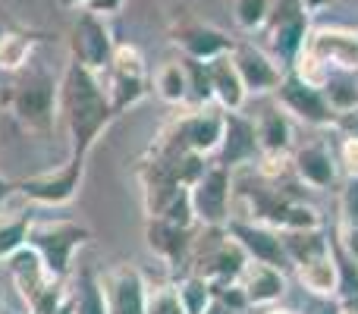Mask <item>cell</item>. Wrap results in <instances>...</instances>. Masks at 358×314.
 Masks as SVG:
<instances>
[{"label": "cell", "instance_id": "obj_1", "mask_svg": "<svg viewBox=\"0 0 358 314\" xmlns=\"http://www.w3.org/2000/svg\"><path fill=\"white\" fill-rule=\"evenodd\" d=\"M60 117L66 120L69 129V155L88 157L92 148L98 145V138L107 132V126L113 123V107L107 101L104 82L98 73L85 69L82 63L69 60L66 73L60 79Z\"/></svg>", "mask_w": 358, "mask_h": 314}, {"label": "cell", "instance_id": "obj_2", "mask_svg": "<svg viewBox=\"0 0 358 314\" xmlns=\"http://www.w3.org/2000/svg\"><path fill=\"white\" fill-rule=\"evenodd\" d=\"M6 271H10L22 302L29 305V314H50L73 296V292L66 290L69 283L50 277L44 261L38 258V252L31 245L19 248L13 258H6Z\"/></svg>", "mask_w": 358, "mask_h": 314}, {"label": "cell", "instance_id": "obj_3", "mask_svg": "<svg viewBox=\"0 0 358 314\" xmlns=\"http://www.w3.org/2000/svg\"><path fill=\"white\" fill-rule=\"evenodd\" d=\"M92 239V229L76 220H54V223H31L29 245L44 261L50 277L69 283L73 277V258L85 242Z\"/></svg>", "mask_w": 358, "mask_h": 314}, {"label": "cell", "instance_id": "obj_4", "mask_svg": "<svg viewBox=\"0 0 358 314\" xmlns=\"http://www.w3.org/2000/svg\"><path fill=\"white\" fill-rule=\"evenodd\" d=\"M101 82H104L107 101H110L117 117L132 110L136 104H142L151 92V76L148 66H145L142 50L132 48V44H117L113 60L107 66V73L101 76Z\"/></svg>", "mask_w": 358, "mask_h": 314}, {"label": "cell", "instance_id": "obj_5", "mask_svg": "<svg viewBox=\"0 0 358 314\" xmlns=\"http://www.w3.org/2000/svg\"><path fill=\"white\" fill-rule=\"evenodd\" d=\"M311 35V16L302 0H273L271 19L264 25V50L277 57L286 69L299 60Z\"/></svg>", "mask_w": 358, "mask_h": 314}, {"label": "cell", "instance_id": "obj_6", "mask_svg": "<svg viewBox=\"0 0 358 314\" xmlns=\"http://www.w3.org/2000/svg\"><path fill=\"white\" fill-rule=\"evenodd\" d=\"M57 94H60V82L48 79V76H35V79L13 88L6 104H10V113L16 117V123L22 126L25 132L44 138V136H50L54 120H57V113H60Z\"/></svg>", "mask_w": 358, "mask_h": 314}, {"label": "cell", "instance_id": "obj_7", "mask_svg": "<svg viewBox=\"0 0 358 314\" xmlns=\"http://www.w3.org/2000/svg\"><path fill=\"white\" fill-rule=\"evenodd\" d=\"M192 208H195L198 227H227L233 220V198H236V179L233 170L214 164L204 166V173L189 185Z\"/></svg>", "mask_w": 358, "mask_h": 314}, {"label": "cell", "instance_id": "obj_8", "mask_svg": "<svg viewBox=\"0 0 358 314\" xmlns=\"http://www.w3.org/2000/svg\"><path fill=\"white\" fill-rule=\"evenodd\" d=\"M223 120H227V113L217 104L192 107V110L179 113L173 123L164 129V138L198 157H210L217 155V148L223 142Z\"/></svg>", "mask_w": 358, "mask_h": 314}, {"label": "cell", "instance_id": "obj_9", "mask_svg": "<svg viewBox=\"0 0 358 314\" xmlns=\"http://www.w3.org/2000/svg\"><path fill=\"white\" fill-rule=\"evenodd\" d=\"M273 101H277V104L289 113L292 123L308 126V129H334L336 110L330 107L324 88L305 85V82L299 79V76H292L289 69H286L280 88L273 92Z\"/></svg>", "mask_w": 358, "mask_h": 314}, {"label": "cell", "instance_id": "obj_10", "mask_svg": "<svg viewBox=\"0 0 358 314\" xmlns=\"http://www.w3.org/2000/svg\"><path fill=\"white\" fill-rule=\"evenodd\" d=\"M117 41L110 35V25L104 16H94L92 10H79L76 25L69 31V60L82 63L85 69L104 76L113 60Z\"/></svg>", "mask_w": 358, "mask_h": 314}, {"label": "cell", "instance_id": "obj_11", "mask_svg": "<svg viewBox=\"0 0 358 314\" xmlns=\"http://www.w3.org/2000/svg\"><path fill=\"white\" fill-rule=\"evenodd\" d=\"M85 164H88V157L69 155L66 164H60L57 170L38 173V176H29V179H22V183H16V192L22 198H29V201L44 204V208L69 204L76 198V192H79V185H82Z\"/></svg>", "mask_w": 358, "mask_h": 314}, {"label": "cell", "instance_id": "obj_12", "mask_svg": "<svg viewBox=\"0 0 358 314\" xmlns=\"http://www.w3.org/2000/svg\"><path fill=\"white\" fill-rule=\"evenodd\" d=\"M229 57H233L236 69H239L248 98H273V92L280 88V82L286 76V66L277 57H271L255 41H236Z\"/></svg>", "mask_w": 358, "mask_h": 314}, {"label": "cell", "instance_id": "obj_13", "mask_svg": "<svg viewBox=\"0 0 358 314\" xmlns=\"http://www.w3.org/2000/svg\"><path fill=\"white\" fill-rule=\"evenodd\" d=\"M289 166H292V176H296L299 183L308 185V189H317V192L334 189L343 176L334 145H327L324 138H311V142L292 148Z\"/></svg>", "mask_w": 358, "mask_h": 314}, {"label": "cell", "instance_id": "obj_14", "mask_svg": "<svg viewBox=\"0 0 358 314\" xmlns=\"http://www.w3.org/2000/svg\"><path fill=\"white\" fill-rule=\"evenodd\" d=\"M227 233L242 245V252L248 255V261L273 264V267H280V271L289 267V258H286L280 229L264 227V223H255V220H242V217H233V220L227 223Z\"/></svg>", "mask_w": 358, "mask_h": 314}, {"label": "cell", "instance_id": "obj_15", "mask_svg": "<svg viewBox=\"0 0 358 314\" xmlns=\"http://www.w3.org/2000/svg\"><path fill=\"white\" fill-rule=\"evenodd\" d=\"M305 50L315 54L321 63L340 73H358V31L340 29V25H321L311 29Z\"/></svg>", "mask_w": 358, "mask_h": 314}, {"label": "cell", "instance_id": "obj_16", "mask_svg": "<svg viewBox=\"0 0 358 314\" xmlns=\"http://www.w3.org/2000/svg\"><path fill=\"white\" fill-rule=\"evenodd\" d=\"M261 160L258 132H255V120L245 113H227L223 120V142L217 148V164L236 170V166H255Z\"/></svg>", "mask_w": 358, "mask_h": 314}, {"label": "cell", "instance_id": "obj_17", "mask_svg": "<svg viewBox=\"0 0 358 314\" xmlns=\"http://www.w3.org/2000/svg\"><path fill=\"white\" fill-rule=\"evenodd\" d=\"M101 290L107 299L110 314H145V299H148V283L142 271L132 264H120L104 273Z\"/></svg>", "mask_w": 358, "mask_h": 314}, {"label": "cell", "instance_id": "obj_18", "mask_svg": "<svg viewBox=\"0 0 358 314\" xmlns=\"http://www.w3.org/2000/svg\"><path fill=\"white\" fill-rule=\"evenodd\" d=\"M236 283L245 292L248 308H271L286 296V273L273 264H261V261H248Z\"/></svg>", "mask_w": 358, "mask_h": 314}, {"label": "cell", "instance_id": "obj_19", "mask_svg": "<svg viewBox=\"0 0 358 314\" xmlns=\"http://www.w3.org/2000/svg\"><path fill=\"white\" fill-rule=\"evenodd\" d=\"M252 120H255V132H258L261 155H292L296 123H292L289 113H286L277 101L271 98Z\"/></svg>", "mask_w": 358, "mask_h": 314}, {"label": "cell", "instance_id": "obj_20", "mask_svg": "<svg viewBox=\"0 0 358 314\" xmlns=\"http://www.w3.org/2000/svg\"><path fill=\"white\" fill-rule=\"evenodd\" d=\"M145 242L148 248L167 264H185L192 255V242H195V229H182L173 227L167 220H157V217H148L145 223Z\"/></svg>", "mask_w": 358, "mask_h": 314}, {"label": "cell", "instance_id": "obj_21", "mask_svg": "<svg viewBox=\"0 0 358 314\" xmlns=\"http://www.w3.org/2000/svg\"><path fill=\"white\" fill-rule=\"evenodd\" d=\"M210 73V88H214V104L220 107L223 113H242L248 104V92L242 85V76L236 69L233 57H217V60L208 63Z\"/></svg>", "mask_w": 358, "mask_h": 314}, {"label": "cell", "instance_id": "obj_22", "mask_svg": "<svg viewBox=\"0 0 358 314\" xmlns=\"http://www.w3.org/2000/svg\"><path fill=\"white\" fill-rule=\"evenodd\" d=\"M176 44L182 48V57H189V60L210 63L217 57H227L236 41L227 31L214 29V25H185V29L176 31Z\"/></svg>", "mask_w": 358, "mask_h": 314}, {"label": "cell", "instance_id": "obj_23", "mask_svg": "<svg viewBox=\"0 0 358 314\" xmlns=\"http://www.w3.org/2000/svg\"><path fill=\"white\" fill-rule=\"evenodd\" d=\"M296 277L302 290L311 299H336L340 292V261H336V245L321 258H311L296 267Z\"/></svg>", "mask_w": 358, "mask_h": 314}, {"label": "cell", "instance_id": "obj_24", "mask_svg": "<svg viewBox=\"0 0 358 314\" xmlns=\"http://www.w3.org/2000/svg\"><path fill=\"white\" fill-rule=\"evenodd\" d=\"M280 236H283L286 258H289L292 267L305 264L311 258H321V255H327L334 248V242L324 233V227L321 229H280Z\"/></svg>", "mask_w": 358, "mask_h": 314}, {"label": "cell", "instance_id": "obj_25", "mask_svg": "<svg viewBox=\"0 0 358 314\" xmlns=\"http://www.w3.org/2000/svg\"><path fill=\"white\" fill-rule=\"evenodd\" d=\"M155 85L157 98L167 101V104H176V107H185L189 104V76H185V63L182 60H167L155 69Z\"/></svg>", "mask_w": 358, "mask_h": 314}, {"label": "cell", "instance_id": "obj_26", "mask_svg": "<svg viewBox=\"0 0 358 314\" xmlns=\"http://www.w3.org/2000/svg\"><path fill=\"white\" fill-rule=\"evenodd\" d=\"M35 54V38L16 29L0 31V69L3 73H19Z\"/></svg>", "mask_w": 358, "mask_h": 314}, {"label": "cell", "instance_id": "obj_27", "mask_svg": "<svg viewBox=\"0 0 358 314\" xmlns=\"http://www.w3.org/2000/svg\"><path fill=\"white\" fill-rule=\"evenodd\" d=\"M176 292H179V302H182L185 314H204L210 308V302H214V283L192 271L176 283Z\"/></svg>", "mask_w": 358, "mask_h": 314}, {"label": "cell", "instance_id": "obj_28", "mask_svg": "<svg viewBox=\"0 0 358 314\" xmlns=\"http://www.w3.org/2000/svg\"><path fill=\"white\" fill-rule=\"evenodd\" d=\"M31 217L29 214H0V261L13 258L19 248L29 245Z\"/></svg>", "mask_w": 358, "mask_h": 314}, {"label": "cell", "instance_id": "obj_29", "mask_svg": "<svg viewBox=\"0 0 358 314\" xmlns=\"http://www.w3.org/2000/svg\"><path fill=\"white\" fill-rule=\"evenodd\" d=\"M73 311L76 314H110L107 311V299L101 290V280L94 273L82 271L73 290Z\"/></svg>", "mask_w": 358, "mask_h": 314}, {"label": "cell", "instance_id": "obj_30", "mask_svg": "<svg viewBox=\"0 0 358 314\" xmlns=\"http://www.w3.org/2000/svg\"><path fill=\"white\" fill-rule=\"evenodd\" d=\"M324 94H327L330 107H334L336 113L340 110H349V107L358 104V82H355V73H340V69H334L327 79V85H324Z\"/></svg>", "mask_w": 358, "mask_h": 314}, {"label": "cell", "instance_id": "obj_31", "mask_svg": "<svg viewBox=\"0 0 358 314\" xmlns=\"http://www.w3.org/2000/svg\"><path fill=\"white\" fill-rule=\"evenodd\" d=\"M273 0H236L233 3V19L242 31L255 35V31H264L267 19H271Z\"/></svg>", "mask_w": 358, "mask_h": 314}, {"label": "cell", "instance_id": "obj_32", "mask_svg": "<svg viewBox=\"0 0 358 314\" xmlns=\"http://www.w3.org/2000/svg\"><path fill=\"white\" fill-rule=\"evenodd\" d=\"M182 63H185V76H189V107L214 104V88H210L208 63L189 60V57H182Z\"/></svg>", "mask_w": 358, "mask_h": 314}, {"label": "cell", "instance_id": "obj_33", "mask_svg": "<svg viewBox=\"0 0 358 314\" xmlns=\"http://www.w3.org/2000/svg\"><path fill=\"white\" fill-rule=\"evenodd\" d=\"M145 314H185L176 286H148Z\"/></svg>", "mask_w": 358, "mask_h": 314}, {"label": "cell", "instance_id": "obj_34", "mask_svg": "<svg viewBox=\"0 0 358 314\" xmlns=\"http://www.w3.org/2000/svg\"><path fill=\"white\" fill-rule=\"evenodd\" d=\"M340 227H358V179H346L340 192Z\"/></svg>", "mask_w": 358, "mask_h": 314}, {"label": "cell", "instance_id": "obj_35", "mask_svg": "<svg viewBox=\"0 0 358 314\" xmlns=\"http://www.w3.org/2000/svg\"><path fill=\"white\" fill-rule=\"evenodd\" d=\"M336 160H340V173H343V176H346V179H358V138H340Z\"/></svg>", "mask_w": 358, "mask_h": 314}, {"label": "cell", "instance_id": "obj_36", "mask_svg": "<svg viewBox=\"0 0 358 314\" xmlns=\"http://www.w3.org/2000/svg\"><path fill=\"white\" fill-rule=\"evenodd\" d=\"M334 132L340 138H358V104L349 110H340L334 120Z\"/></svg>", "mask_w": 358, "mask_h": 314}, {"label": "cell", "instance_id": "obj_37", "mask_svg": "<svg viewBox=\"0 0 358 314\" xmlns=\"http://www.w3.org/2000/svg\"><path fill=\"white\" fill-rule=\"evenodd\" d=\"M123 3H126V0H92L85 10H92L94 16H104L107 19V16H117V13L123 10Z\"/></svg>", "mask_w": 358, "mask_h": 314}, {"label": "cell", "instance_id": "obj_38", "mask_svg": "<svg viewBox=\"0 0 358 314\" xmlns=\"http://www.w3.org/2000/svg\"><path fill=\"white\" fill-rule=\"evenodd\" d=\"M13 195H16V185H13V183H10V179H6V176H3V173H0V208H3V204H6V201H10V198H13Z\"/></svg>", "mask_w": 358, "mask_h": 314}, {"label": "cell", "instance_id": "obj_39", "mask_svg": "<svg viewBox=\"0 0 358 314\" xmlns=\"http://www.w3.org/2000/svg\"><path fill=\"white\" fill-rule=\"evenodd\" d=\"M330 3H334V0H302V6H305V10H308V16H315V13L327 10Z\"/></svg>", "mask_w": 358, "mask_h": 314}, {"label": "cell", "instance_id": "obj_40", "mask_svg": "<svg viewBox=\"0 0 358 314\" xmlns=\"http://www.w3.org/2000/svg\"><path fill=\"white\" fill-rule=\"evenodd\" d=\"M204 314H239V311H236V308H229L227 302H220V299L214 296V302H210V308L204 311Z\"/></svg>", "mask_w": 358, "mask_h": 314}, {"label": "cell", "instance_id": "obj_41", "mask_svg": "<svg viewBox=\"0 0 358 314\" xmlns=\"http://www.w3.org/2000/svg\"><path fill=\"white\" fill-rule=\"evenodd\" d=\"M88 3H92V0H60V6H63V10H76V13H79V10H85Z\"/></svg>", "mask_w": 358, "mask_h": 314}, {"label": "cell", "instance_id": "obj_42", "mask_svg": "<svg viewBox=\"0 0 358 314\" xmlns=\"http://www.w3.org/2000/svg\"><path fill=\"white\" fill-rule=\"evenodd\" d=\"M261 314H299L296 308H283V305H271V308H264Z\"/></svg>", "mask_w": 358, "mask_h": 314}, {"label": "cell", "instance_id": "obj_43", "mask_svg": "<svg viewBox=\"0 0 358 314\" xmlns=\"http://www.w3.org/2000/svg\"><path fill=\"white\" fill-rule=\"evenodd\" d=\"M0 314H6V305H3V290H0Z\"/></svg>", "mask_w": 358, "mask_h": 314}, {"label": "cell", "instance_id": "obj_44", "mask_svg": "<svg viewBox=\"0 0 358 314\" xmlns=\"http://www.w3.org/2000/svg\"><path fill=\"white\" fill-rule=\"evenodd\" d=\"M343 314H358V311H349V308H343Z\"/></svg>", "mask_w": 358, "mask_h": 314}, {"label": "cell", "instance_id": "obj_45", "mask_svg": "<svg viewBox=\"0 0 358 314\" xmlns=\"http://www.w3.org/2000/svg\"><path fill=\"white\" fill-rule=\"evenodd\" d=\"M355 31H358V29H355Z\"/></svg>", "mask_w": 358, "mask_h": 314}]
</instances>
